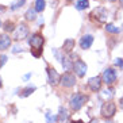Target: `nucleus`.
Segmentation results:
<instances>
[{
	"label": "nucleus",
	"instance_id": "f257e3e1",
	"mask_svg": "<svg viewBox=\"0 0 123 123\" xmlns=\"http://www.w3.org/2000/svg\"><path fill=\"white\" fill-rule=\"evenodd\" d=\"M43 37L41 35V34H33L31 38L29 39V43L31 46V50H33V54L35 57H39L41 55V50H42V46H43Z\"/></svg>",
	"mask_w": 123,
	"mask_h": 123
},
{
	"label": "nucleus",
	"instance_id": "f03ea898",
	"mask_svg": "<svg viewBox=\"0 0 123 123\" xmlns=\"http://www.w3.org/2000/svg\"><path fill=\"white\" fill-rule=\"evenodd\" d=\"M85 101H87V96H85V95L74 93L72 98H70V100H69V105H70V108H72L73 111H79V110L84 105Z\"/></svg>",
	"mask_w": 123,
	"mask_h": 123
},
{
	"label": "nucleus",
	"instance_id": "7ed1b4c3",
	"mask_svg": "<svg viewBox=\"0 0 123 123\" xmlns=\"http://www.w3.org/2000/svg\"><path fill=\"white\" fill-rule=\"evenodd\" d=\"M116 112V104L112 101H105L101 107V115L104 118H112Z\"/></svg>",
	"mask_w": 123,
	"mask_h": 123
},
{
	"label": "nucleus",
	"instance_id": "20e7f679",
	"mask_svg": "<svg viewBox=\"0 0 123 123\" xmlns=\"http://www.w3.org/2000/svg\"><path fill=\"white\" fill-rule=\"evenodd\" d=\"M27 34H29V29H27V26H26L25 23H20V25L14 30V38L16 41L25 39L26 37H27Z\"/></svg>",
	"mask_w": 123,
	"mask_h": 123
},
{
	"label": "nucleus",
	"instance_id": "39448f33",
	"mask_svg": "<svg viewBox=\"0 0 123 123\" xmlns=\"http://www.w3.org/2000/svg\"><path fill=\"white\" fill-rule=\"evenodd\" d=\"M60 83H61L62 87L70 88V87H73V85L76 84V77H74V74H73V73H64V74L61 76Z\"/></svg>",
	"mask_w": 123,
	"mask_h": 123
},
{
	"label": "nucleus",
	"instance_id": "423d86ee",
	"mask_svg": "<svg viewBox=\"0 0 123 123\" xmlns=\"http://www.w3.org/2000/svg\"><path fill=\"white\" fill-rule=\"evenodd\" d=\"M103 81H104L107 85H111V84H114L116 81V72L112 68H107L103 72Z\"/></svg>",
	"mask_w": 123,
	"mask_h": 123
},
{
	"label": "nucleus",
	"instance_id": "0eeeda50",
	"mask_svg": "<svg viewBox=\"0 0 123 123\" xmlns=\"http://www.w3.org/2000/svg\"><path fill=\"white\" fill-rule=\"evenodd\" d=\"M73 69H74V73H76L79 77H84L85 76V73H87V64L84 61H81V60H79V61H76L74 64H73Z\"/></svg>",
	"mask_w": 123,
	"mask_h": 123
},
{
	"label": "nucleus",
	"instance_id": "6e6552de",
	"mask_svg": "<svg viewBox=\"0 0 123 123\" xmlns=\"http://www.w3.org/2000/svg\"><path fill=\"white\" fill-rule=\"evenodd\" d=\"M92 43H93V37L89 35V34H87V35H83L81 37V39H80V46H81V49H89L91 46H92Z\"/></svg>",
	"mask_w": 123,
	"mask_h": 123
},
{
	"label": "nucleus",
	"instance_id": "1a4fd4ad",
	"mask_svg": "<svg viewBox=\"0 0 123 123\" xmlns=\"http://www.w3.org/2000/svg\"><path fill=\"white\" fill-rule=\"evenodd\" d=\"M88 85H89L91 91H93V92H98L101 87V79L99 76L96 77H91L89 81H88Z\"/></svg>",
	"mask_w": 123,
	"mask_h": 123
},
{
	"label": "nucleus",
	"instance_id": "9d476101",
	"mask_svg": "<svg viewBox=\"0 0 123 123\" xmlns=\"http://www.w3.org/2000/svg\"><path fill=\"white\" fill-rule=\"evenodd\" d=\"M47 74H49V83H50L51 85L58 84V81L61 80V77H60V74L57 73V70H55V69H53V68L47 69Z\"/></svg>",
	"mask_w": 123,
	"mask_h": 123
},
{
	"label": "nucleus",
	"instance_id": "9b49d317",
	"mask_svg": "<svg viewBox=\"0 0 123 123\" xmlns=\"http://www.w3.org/2000/svg\"><path fill=\"white\" fill-rule=\"evenodd\" d=\"M11 46V38L7 34H1L0 35V50H6Z\"/></svg>",
	"mask_w": 123,
	"mask_h": 123
},
{
	"label": "nucleus",
	"instance_id": "f8f14e48",
	"mask_svg": "<svg viewBox=\"0 0 123 123\" xmlns=\"http://www.w3.org/2000/svg\"><path fill=\"white\" fill-rule=\"evenodd\" d=\"M95 15H96V16H99V22H104L105 16H107L104 8H96V10L92 12V16H95Z\"/></svg>",
	"mask_w": 123,
	"mask_h": 123
},
{
	"label": "nucleus",
	"instance_id": "ddd939ff",
	"mask_svg": "<svg viewBox=\"0 0 123 123\" xmlns=\"http://www.w3.org/2000/svg\"><path fill=\"white\" fill-rule=\"evenodd\" d=\"M58 120L61 123H68L69 120V112L66 108H60V116H58Z\"/></svg>",
	"mask_w": 123,
	"mask_h": 123
},
{
	"label": "nucleus",
	"instance_id": "4468645a",
	"mask_svg": "<svg viewBox=\"0 0 123 123\" xmlns=\"http://www.w3.org/2000/svg\"><path fill=\"white\" fill-rule=\"evenodd\" d=\"M72 49H74V41L73 39H66L65 42H64V50H65L66 53H70Z\"/></svg>",
	"mask_w": 123,
	"mask_h": 123
},
{
	"label": "nucleus",
	"instance_id": "2eb2a0df",
	"mask_svg": "<svg viewBox=\"0 0 123 123\" xmlns=\"http://www.w3.org/2000/svg\"><path fill=\"white\" fill-rule=\"evenodd\" d=\"M46 7V3H45V0H35V10L37 12H42Z\"/></svg>",
	"mask_w": 123,
	"mask_h": 123
},
{
	"label": "nucleus",
	"instance_id": "dca6fc26",
	"mask_svg": "<svg viewBox=\"0 0 123 123\" xmlns=\"http://www.w3.org/2000/svg\"><path fill=\"white\" fill-rule=\"evenodd\" d=\"M88 6H89V1L88 0H79L76 3V8L77 10H85V8H88Z\"/></svg>",
	"mask_w": 123,
	"mask_h": 123
},
{
	"label": "nucleus",
	"instance_id": "f3484780",
	"mask_svg": "<svg viewBox=\"0 0 123 123\" xmlns=\"http://www.w3.org/2000/svg\"><path fill=\"white\" fill-rule=\"evenodd\" d=\"M35 12H37V10H35V8H33V10L30 8L29 11L26 12V19H27V20H35V18H37Z\"/></svg>",
	"mask_w": 123,
	"mask_h": 123
},
{
	"label": "nucleus",
	"instance_id": "a211bd4d",
	"mask_svg": "<svg viewBox=\"0 0 123 123\" xmlns=\"http://www.w3.org/2000/svg\"><path fill=\"white\" fill-rule=\"evenodd\" d=\"M105 30L108 31V33H111V34H118L120 31L116 26H114V25H111V23H108V25L105 26Z\"/></svg>",
	"mask_w": 123,
	"mask_h": 123
},
{
	"label": "nucleus",
	"instance_id": "6ab92c4d",
	"mask_svg": "<svg viewBox=\"0 0 123 123\" xmlns=\"http://www.w3.org/2000/svg\"><path fill=\"white\" fill-rule=\"evenodd\" d=\"M46 120L47 123H55L58 120V118L55 115H53L51 112H46Z\"/></svg>",
	"mask_w": 123,
	"mask_h": 123
},
{
	"label": "nucleus",
	"instance_id": "aec40b11",
	"mask_svg": "<svg viewBox=\"0 0 123 123\" xmlns=\"http://www.w3.org/2000/svg\"><path fill=\"white\" fill-rule=\"evenodd\" d=\"M25 1H26V0H16V1L12 4V7H11V8H12V10H18L19 7H22L23 4H25Z\"/></svg>",
	"mask_w": 123,
	"mask_h": 123
},
{
	"label": "nucleus",
	"instance_id": "412c9836",
	"mask_svg": "<svg viewBox=\"0 0 123 123\" xmlns=\"http://www.w3.org/2000/svg\"><path fill=\"white\" fill-rule=\"evenodd\" d=\"M34 91H35V88H34V87H31V88H26V89L23 91V93H20V96L26 98V96H29L30 93H33Z\"/></svg>",
	"mask_w": 123,
	"mask_h": 123
},
{
	"label": "nucleus",
	"instance_id": "4be33fe9",
	"mask_svg": "<svg viewBox=\"0 0 123 123\" xmlns=\"http://www.w3.org/2000/svg\"><path fill=\"white\" fill-rule=\"evenodd\" d=\"M4 30L6 31H14V23L12 22H6V25H4Z\"/></svg>",
	"mask_w": 123,
	"mask_h": 123
},
{
	"label": "nucleus",
	"instance_id": "5701e85b",
	"mask_svg": "<svg viewBox=\"0 0 123 123\" xmlns=\"http://www.w3.org/2000/svg\"><path fill=\"white\" fill-rule=\"evenodd\" d=\"M115 65L119 66V68H123V60L122 58H116L115 60Z\"/></svg>",
	"mask_w": 123,
	"mask_h": 123
},
{
	"label": "nucleus",
	"instance_id": "b1692460",
	"mask_svg": "<svg viewBox=\"0 0 123 123\" xmlns=\"http://www.w3.org/2000/svg\"><path fill=\"white\" fill-rule=\"evenodd\" d=\"M119 105H120V108L123 110V98H122V99H120V100H119Z\"/></svg>",
	"mask_w": 123,
	"mask_h": 123
},
{
	"label": "nucleus",
	"instance_id": "393cba45",
	"mask_svg": "<svg viewBox=\"0 0 123 123\" xmlns=\"http://www.w3.org/2000/svg\"><path fill=\"white\" fill-rule=\"evenodd\" d=\"M4 11V7H3V6H0V12H3Z\"/></svg>",
	"mask_w": 123,
	"mask_h": 123
},
{
	"label": "nucleus",
	"instance_id": "a878e982",
	"mask_svg": "<svg viewBox=\"0 0 123 123\" xmlns=\"http://www.w3.org/2000/svg\"><path fill=\"white\" fill-rule=\"evenodd\" d=\"M1 85H3V83H1V79H0V88H1Z\"/></svg>",
	"mask_w": 123,
	"mask_h": 123
},
{
	"label": "nucleus",
	"instance_id": "bb28decb",
	"mask_svg": "<svg viewBox=\"0 0 123 123\" xmlns=\"http://www.w3.org/2000/svg\"><path fill=\"white\" fill-rule=\"evenodd\" d=\"M1 64H3V61H1V57H0V66H1Z\"/></svg>",
	"mask_w": 123,
	"mask_h": 123
},
{
	"label": "nucleus",
	"instance_id": "cd10ccee",
	"mask_svg": "<svg viewBox=\"0 0 123 123\" xmlns=\"http://www.w3.org/2000/svg\"><path fill=\"white\" fill-rule=\"evenodd\" d=\"M120 4H122V7H123V0H120Z\"/></svg>",
	"mask_w": 123,
	"mask_h": 123
},
{
	"label": "nucleus",
	"instance_id": "c85d7f7f",
	"mask_svg": "<svg viewBox=\"0 0 123 123\" xmlns=\"http://www.w3.org/2000/svg\"><path fill=\"white\" fill-rule=\"evenodd\" d=\"M92 123H99V122H98V120H93V122H92Z\"/></svg>",
	"mask_w": 123,
	"mask_h": 123
},
{
	"label": "nucleus",
	"instance_id": "c756f323",
	"mask_svg": "<svg viewBox=\"0 0 123 123\" xmlns=\"http://www.w3.org/2000/svg\"><path fill=\"white\" fill-rule=\"evenodd\" d=\"M110 1H115V0H110Z\"/></svg>",
	"mask_w": 123,
	"mask_h": 123
},
{
	"label": "nucleus",
	"instance_id": "7c9ffc66",
	"mask_svg": "<svg viewBox=\"0 0 123 123\" xmlns=\"http://www.w3.org/2000/svg\"><path fill=\"white\" fill-rule=\"evenodd\" d=\"M0 26H1V20H0Z\"/></svg>",
	"mask_w": 123,
	"mask_h": 123
},
{
	"label": "nucleus",
	"instance_id": "2f4dec72",
	"mask_svg": "<svg viewBox=\"0 0 123 123\" xmlns=\"http://www.w3.org/2000/svg\"><path fill=\"white\" fill-rule=\"evenodd\" d=\"M70 1H72V0H70Z\"/></svg>",
	"mask_w": 123,
	"mask_h": 123
}]
</instances>
